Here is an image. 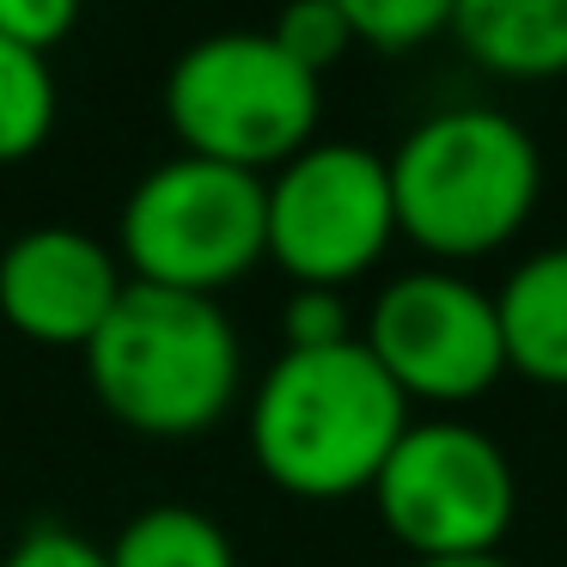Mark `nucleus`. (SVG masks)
Masks as SVG:
<instances>
[{
	"label": "nucleus",
	"mask_w": 567,
	"mask_h": 567,
	"mask_svg": "<svg viewBox=\"0 0 567 567\" xmlns=\"http://www.w3.org/2000/svg\"><path fill=\"white\" fill-rule=\"evenodd\" d=\"M409 567H513L501 549H488V555H427V561H409Z\"/></svg>",
	"instance_id": "6ab92c4d"
},
{
	"label": "nucleus",
	"mask_w": 567,
	"mask_h": 567,
	"mask_svg": "<svg viewBox=\"0 0 567 567\" xmlns=\"http://www.w3.org/2000/svg\"><path fill=\"white\" fill-rule=\"evenodd\" d=\"M452 38L482 74L543 86L567 74V0H457Z\"/></svg>",
	"instance_id": "9d476101"
},
{
	"label": "nucleus",
	"mask_w": 567,
	"mask_h": 567,
	"mask_svg": "<svg viewBox=\"0 0 567 567\" xmlns=\"http://www.w3.org/2000/svg\"><path fill=\"white\" fill-rule=\"evenodd\" d=\"M409 427V396L367 342L281 348L250 391V457L299 501H342L379 482Z\"/></svg>",
	"instance_id": "f257e3e1"
},
{
	"label": "nucleus",
	"mask_w": 567,
	"mask_h": 567,
	"mask_svg": "<svg viewBox=\"0 0 567 567\" xmlns=\"http://www.w3.org/2000/svg\"><path fill=\"white\" fill-rule=\"evenodd\" d=\"M104 555L111 567H238L226 525L189 501H153L128 513Z\"/></svg>",
	"instance_id": "f8f14e48"
},
{
	"label": "nucleus",
	"mask_w": 567,
	"mask_h": 567,
	"mask_svg": "<svg viewBox=\"0 0 567 567\" xmlns=\"http://www.w3.org/2000/svg\"><path fill=\"white\" fill-rule=\"evenodd\" d=\"M159 104L184 153L262 177L318 141L323 80L269 31H208L165 68Z\"/></svg>",
	"instance_id": "20e7f679"
},
{
	"label": "nucleus",
	"mask_w": 567,
	"mask_h": 567,
	"mask_svg": "<svg viewBox=\"0 0 567 567\" xmlns=\"http://www.w3.org/2000/svg\"><path fill=\"white\" fill-rule=\"evenodd\" d=\"M86 384L123 427L153 440L208 433L245 384V348L208 293L128 281L86 348Z\"/></svg>",
	"instance_id": "f03ea898"
},
{
	"label": "nucleus",
	"mask_w": 567,
	"mask_h": 567,
	"mask_svg": "<svg viewBox=\"0 0 567 567\" xmlns=\"http://www.w3.org/2000/svg\"><path fill=\"white\" fill-rule=\"evenodd\" d=\"M123 287L116 245L86 226H25L0 250V318L43 348H86Z\"/></svg>",
	"instance_id": "1a4fd4ad"
},
{
	"label": "nucleus",
	"mask_w": 567,
	"mask_h": 567,
	"mask_svg": "<svg viewBox=\"0 0 567 567\" xmlns=\"http://www.w3.org/2000/svg\"><path fill=\"white\" fill-rule=\"evenodd\" d=\"M360 342L409 403H470L506 372L494 293L457 269H409L384 281Z\"/></svg>",
	"instance_id": "6e6552de"
},
{
	"label": "nucleus",
	"mask_w": 567,
	"mask_h": 567,
	"mask_svg": "<svg viewBox=\"0 0 567 567\" xmlns=\"http://www.w3.org/2000/svg\"><path fill=\"white\" fill-rule=\"evenodd\" d=\"M281 336L287 348H336L354 342V323H348V299L336 287H293L281 306Z\"/></svg>",
	"instance_id": "dca6fc26"
},
{
	"label": "nucleus",
	"mask_w": 567,
	"mask_h": 567,
	"mask_svg": "<svg viewBox=\"0 0 567 567\" xmlns=\"http://www.w3.org/2000/svg\"><path fill=\"white\" fill-rule=\"evenodd\" d=\"M116 257L128 281L214 299L269 257V184L238 165L172 153L123 196Z\"/></svg>",
	"instance_id": "39448f33"
},
{
	"label": "nucleus",
	"mask_w": 567,
	"mask_h": 567,
	"mask_svg": "<svg viewBox=\"0 0 567 567\" xmlns=\"http://www.w3.org/2000/svg\"><path fill=\"white\" fill-rule=\"evenodd\" d=\"M384 530L415 561L427 555H488L518 518L513 457L470 421H409L372 482Z\"/></svg>",
	"instance_id": "423d86ee"
},
{
	"label": "nucleus",
	"mask_w": 567,
	"mask_h": 567,
	"mask_svg": "<svg viewBox=\"0 0 567 567\" xmlns=\"http://www.w3.org/2000/svg\"><path fill=\"white\" fill-rule=\"evenodd\" d=\"M55 68L50 55L25 50V43L0 38V165H19L55 135Z\"/></svg>",
	"instance_id": "ddd939ff"
},
{
	"label": "nucleus",
	"mask_w": 567,
	"mask_h": 567,
	"mask_svg": "<svg viewBox=\"0 0 567 567\" xmlns=\"http://www.w3.org/2000/svg\"><path fill=\"white\" fill-rule=\"evenodd\" d=\"M348 19L354 43H372L384 55H403L433 43L440 31H452V7L457 0H330Z\"/></svg>",
	"instance_id": "4468645a"
},
{
	"label": "nucleus",
	"mask_w": 567,
	"mask_h": 567,
	"mask_svg": "<svg viewBox=\"0 0 567 567\" xmlns=\"http://www.w3.org/2000/svg\"><path fill=\"white\" fill-rule=\"evenodd\" d=\"M269 262L293 287H336L372 269L396 238L384 153L360 141H311L269 177Z\"/></svg>",
	"instance_id": "0eeeda50"
},
{
	"label": "nucleus",
	"mask_w": 567,
	"mask_h": 567,
	"mask_svg": "<svg viewBox=\"0 0 567 567\" xmlns=\"http://www.w3.org/2000/svg\"><path fill=\"white\" fill-rule=\"evenodd\" d=\"M396 238L440 262H476L513 245L543 196V153L530 128L488 104L433 111L391 159Z\"/></svg>",
	"instance_id": "7ed1b4c3"
},
{
	"label": "nucleus",
	"mask_w": 567,
	"mask_h": 567,
	"mask_svg": "<svg viewBox=\"0 0 567 567\" xmlns=\"http://www.w3.org/2000/svg\"><path fill=\"white\" fill-rule=\"evenodd\" d=\"M506 372L567 391V245L525 257L494 293Z\"/></svg>",
	"instance_id": "9b49d317"
},
{
	"label": "nucleus",
	"mask_w": 567,
	"mask_h": 567,
	"mask_svg": "<svg viewBox=\"0 0 567 567\" xmlns=\"http://www.w3.org/2000/svg\"><path fill=\"white\" fill-rule=\"evenodd\" d=\"M80 25V0H0V38L50 55Z\"/></svg>",
	"instance_id": "a211bd4d"
},
{
	"label": "nucleus",
	"mask_w": 567,
	"mask_h": 567,
	"mask_svg": "<svg viewBox=\"0 0 567 567\" xmlns=\"http://www.w3.org/2000/svg\"><path fill=\"white\" fill-rule=\"evenodd\" d=\"M269 38L281 43L306 74H318V80L330 74L348 50H354V31H348V19L336 13L330 0H287L281 13H275Z\"/></svg>",
	"instance_id": "2eb2a0df"
},
{
	"label": "nucleus",
	"mask_w": 567,
	"mask_h": 567,
	"mask_svg": "<svg viewBox=\"0 0 567 567\" xmlns=\"http://www.w3.org/2000/svg\"><path fill=\"white\" fill-rule=\"evenodd\" d=\"M0 567H111V555H104L92 537H80L74 525L43 518V525H31L25 537L7 549V561H0Z\"/></svg>",
	"instance_id": "f3484780"
}]
</instances>
